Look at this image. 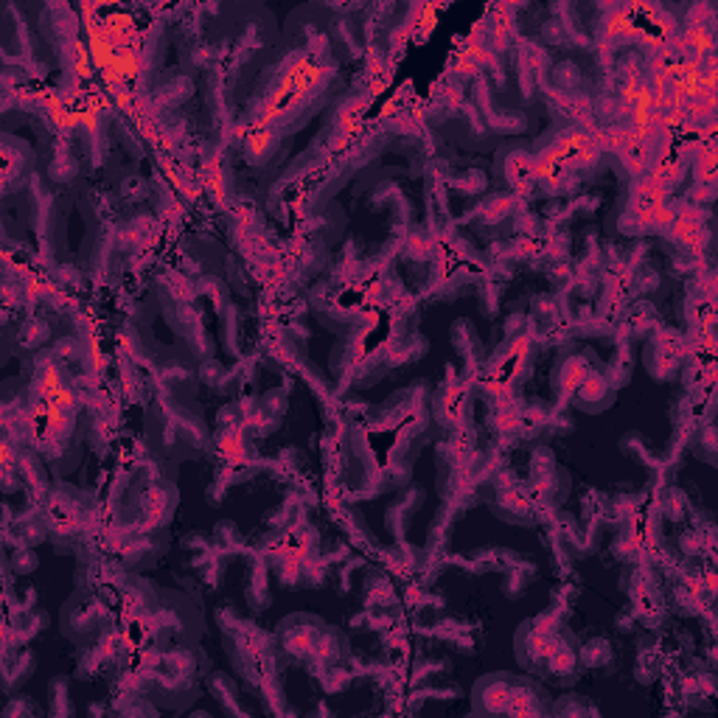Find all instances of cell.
Returning a JSON list of instances; mask_svg holds the SVG:
<instances>
[{
    "label": "cell",
    "mask_w": 718,
    "mask_h": 718,
    "mask_svg": "<svg viewBox=\"0 0 718 718\" xmlns=\"http://www.w3.org/2000/svg\"><path fill=\"white\" fill-rule=\"evenodd\" d=\"M48 335H51L48 323L40 320V318H31V320H26L23 328H20V343H23L26 348H40V345L48 343Z\"/></svg>",
    "instance_id": "f546056e"
},
{
    "label": "cell",
    "mask_w": 718,
    "mask_h": 718,
    "mask_svg": "<svg viewBox=\"0 0 718 718\" xmlns=\"http://www.w3.org/2000/svg\"><path fill=\"white\" fill-rule=\"evenodd\" d=\"M118 649H121V646H118V634L113 632V623H109L107 629H104L93 642H90V649L82 651L79 666H77V674H79L82 679H87V676H96V674H101V671H109V668H113V662L121 657Z\"/></svg>",
    "instance_id": "7c38bea8"
},
{
    "label": "cell",
    "mask_w": 718,
    "mask_h": 718,
    "mask_svg": "<svg viewBox=\"0 0 718 718\" xmlns=\"http://www.w3.org/2000/svg\"><path fill=\"white\" fill-rule=\"evenodd\" d=\"M513 649H517L520 666L542 676L550 685L569 688L578 682L584 671L578 640L553 609L525 620L517 629V637H513Z\"/></svg>",
    "instance_id": "6da1fadb"
},
{
    "label": "cell",
    "mask_w": 718,
    "mask_h": 718,
    "mask_svg": "<svg viewBox=\"0 0 718 718\" xmlns=\"http://www.w3.org/2000/svg\"><path fill=\"white\" fill-rule=\"evenodd\" d=\"M477 298H480L483 315H486V318H494V315H496V309H500V289H496L494 284H483L480 292H477Z\"/></svg>",
    "instance_id": "d6a6232c"
},
{
    "label": "cell",
    "mask_w": 718,
    "mask_h": 718,
    "mask_svg": "<svg viewBox=\"0 0 718 718\" xmlns=\"http://www.w3.org/2000/svg\"><path fill=\"white\" fill-rule=\"evenodd\" d=\"M12 559H14V569H17V573H31V569H36V556H34V550L26 547V545L17 547Z\"/></svg>",
    "instance_id": "836d02e7"
},
{
    "label": "cell",
    "mask_w": 718,
    "mask_h": 718,
    "mask_svg": "<svg viewBox=\"0 0 718 718\" xmlns=\"http://www.w3.org/2000/svg\"><path fill=\"white\" fill-rule=\"evenodd\" d=\"M146 438L155 455L172 460H194L208 449L206 421L177 399L155 401V407L146 415Z\"/></svg>",
    "instance_id": "7a4b0ae2"
},
{
    "label": "cell",
    "mask_w": 718,
    "mask_h": 718,
    "mask_svg": "<svg viewBox=\"0 0 718 718\" xmlns=\"http://www.w3.org/2000/svg\"><path fill=\"white\" fill-rule=\"evenodd\" d=\"M533 578H536V564H533L530 559H522L520 564H513V567L508 569L505 581H503V593H505V598H511V601L522 598V595L528 593V586H530Z\"/></svg>",
    "instance_id": "d6986e66"
},
{
    "label": "cell",
    "mask_w": 718,
    "mask_h": 718,
    "mask_svg": "<svg viewBox=\"0 0 718 718\" xmlns=\"http://www.w3.org/2000/svg\"><path fill=\"white\" fill-rule=\"evenodd\" d=\"M109 620H113V612L107 609L99 595H93L85 586H79L62 606V634L79 642V646L93 642L109 625Z\"/></svg>",
    "instance_id": "277c9868"
},
{
    "label": "cell",
    "mask_w": 718,
    "mask_h": 718,
    "mask_svg": "<svg viewBox=\"0 0 718 718\" xmlns=\"http://www.w3.org/2000/svg\"><path fill=\"white\" fill-rule=\"evenodd\" d=\"M191 90H194L191 79L177 77V73H174V77L165 79V85L157 87L155 99H157L160 104H165V107H174V104H180V101H186V99L191 96Z\"/></svg>",
    "instance_id": "cb8c5ba5"
},
{
    "label": "cell",
    "mask_w": 718,
    "mask_h": 718,
    "mask_svg": "<svg viewBox=\"0 0 718 718\" xmlns=\"http://www.w3.org/2000/svg\"><path fill=\"white\" fill-rule=\"evenodd\" d=\"M620 449H623V455H625V457L637 460V464L659 469V460H657V455L651 452V447L646 444V438H642V435H637V432L625 435V438L620 440Z\"/></svg>",
    "instance_id": "484cf974"
},
{
    "label": "cell",
    "mask_w": 718,
    "mask_h": 718,
    "mask_svg": "<svg viewBox=\"0 0 718 718\" xmlns=\"http://www.w3.org/2000/svg\"><path fill=\"white\" fill-rule=\"evenodd\" d=\"M362 595H365V609H388V606L396 603L393 586L382 573H374L371 578L365 581Z\"/></svg>",
    "instance_id": "ffe728a7"
},
{
    "label": "cell",
    "mask_w": 718,
    "mask_h": 718,
    "mask_svg": "<svg viewBox=\"0 0 718 718\" xmlns=\"http://www.w3.org/2000/svg\"><path fill=\"white\" fill-rule=\"evenodd\" d=\"M530 494L536 496L539 508L547 511L559 508L569 494V474L547 447H539L530 457Z\"/></svg>",
    "instance_id": "5b68a950"
},
{
    "label": "cell",
    "mask_w": 718,
    "mask_h": 718,
    "mask_svg": "<svg viewBox=\"0 0 718 718\" xmlns=\"http://www.w3.org/2000/svg\"><path fill=\"white\" fill-rule=\"evenodd\" d=\"M43 511L48 520V536L53 542L60 539L79 542V536L90 528V517H93V496H87V491L60 483L48 491Z\"/></svg>",
    "instance_id": "3957f363"
},
{
    "label": "cell",
    "mask_w": 718,
    "mask_h": 718,
    "mask_svg": "<svg viewBox=\"0 0 718 718\" xmlns=\"http://www.w3.org/2000/svg\"><path fill=\"white\" fill-rule=\"evenodd\" d=\"M634 623H637L634 612H623V615H617V620H615V625H617V632H620V634H632V632H634Z\"/></svg>",
    "instance_id": "d590c367"
},
{
    "label": "cell",
    "mask_w": 718,
    "mask_h": 718,
    "mask_svg": "<svg viewBox=\"0 0 718 718\" xmlns=\"http://www.w3.org/2000/svg\"><path fill=\"white\" fill-rule=\"evenodd\" d=\"M662 668V654H659V646L651 640H642L640 642V654H637V666H634V674H637V682L649 685L657 679Z\"/></svg>",
    "instance_id": "7402d4cb"
},
{
    "label": "cell",
    "mask_w": 718,
    "mask_h": 718,
    "mask_svg": "<svg viewBox=\"0 0 718 718\" xmlns=\"http://www.w3.org/2000/svg\"><path fill=\"white\" fill-rule=\"evenodd\" d=\"M245 595H247V603L250 609L255 612H264L272 595H270V564L264 559H253V564L247 567V578H245Z\"/></svg>",
    "instance_id": "2e32d148"
},
{
    "label": "cell",
    "mask_w": 718,
    "mask_h": 718,
    "mask_svg": "<svg viewBox=\"0 0 718 718\" xmlns=\"http://www.w3.org/2000/svg\"><path fill=\"white\" fill-rule=\"evenodd\" d=\"M421 503H424V494H421V488L401 491L396 500L391 503L388 517H384V528H388V533L396 542H407L404 536H407L410 520H413V513L421 508Z\"/></svg>",
    "instance_id": "9a60e30c"
},
{
    "label": "cell",
    "mask_w": 718,
    "mask_h": 718,
    "mask_svg": "<svg viewBox=\"0 0 718 718\" xmlns=\"http://www.w3.org/2000/svg\"><path fill=\"white\" fill-rule=\"evenodd\" d=\"M326 623L315 615H292L278 625V646L292 662H311Z\"/></svg>",
    "instance_id": "8992f818"
},
{
    "label": "cell",
    "mask_w": 718,
    "mask_h": 718,
    "mask_svg": "<svg viewBox=\"0 0 718 718\" xmlns=\"http://www.w3.org/2000/svg\"><path fill=\"white\" fill-rule=\"evenodd\" d=\"M642 362H646V371L659 379L668 382L676 376L679 365H682V343H679V335L674 331H659V335L651 337V343L642 351Z\"/></svg>",
    "instance_id": "9c48e42d"
},
{
    "label": "cell",
    "mask_w": 718,
    "mask_h": 718,
    "mask_svg": "<svg viewBox=\"0 0 718 718\" xmlns=\"http://www.w3.org/2000/svg\"><path fill=\"white\" fill-rule=\"evenodd\" d=\"M34 668H36V659H34V654L31 651H20L14 657V666L12 662L6 659V690L9 693H14L17 690V685H23L26 679L34 674Z\"/></svg>",
    "instance_id": "d4e9b609"
},
{
    "label": "cell",
    "mask_w": 718,
    "mask_h": 718,
    "mask_svg": "<svg viewBox=\"0 0 718 718\" xmlns=\"http://www.w3.org/2000/svg\"><path fill=\"white\" fill-rule=\"evenodd\" d=\"M488 505L503 522H513V525H536L539 522L536 496H533L530 491H525L520 483H513L508 488H500L494 494V500Z\"/></svg>",
    "instance_id": "30bf717a"
},
{
    "label": "cell",
    "mask_w": 718,
    "mask_h": 718,
    "mask_svg": "<svg viewBox=\"0 0 718 718\" xmlns=\"http://www.w3.org/2000/svg\"><path fill=\"white\" fill-rule=\"evenodd\" d=\"M51 715H73V705H70V693H68V679L57 676L51 679Z\"/></svg>",
    "instance_id": "4316f807"
},
{
    "label": "cell",
    "mask_w": 718,
    "mask_h": 718,
    "mask_svg": "<svg viewBox=\"0 0 718 718\" xmlns=\"http://www.w3.org/2000/svg\"><path fill=\"white\" fill-rule=\"evenodd\" d=\"M452 345L460 362H464V382H469L472 374L477 371V365L483 362V345H480V337H477V328L466 318H460L452 326Z\"/></svg>",
    "instance_id": "5bb4252c"
},
{
    "label": "cell",
    "mask_w": 718,
    "mask_h": 718,
    "mask_svg": "<svg viewBox=\"0 0 718 718\" xmlns=\"http://www.w3.org/2000/svg\"><path fill=\"white\" fill-rule=\"evenodd\" d=\"M517 674H486L472 690V710L477 715H511Z\"/></svg>",
    "instance_id": "52a82bcc"
},
{
    "label": "cell",
    "mask_w": 718,
    "mask_h": 718,
    "mask_svg": "<svg viewBox=\"0 0 718 718\" xmlns=\"http://www.w3.org/2000/svg\"><path fill=\"white\" fill-rule=\"evenodd\" d=\"M513 211H517V199L508 197V194H496V197H488L480 202L477 216H480V225H500Z\"/></svg>",
    "instance_id": "44dd1931"
},
{
    "label": "cell",
    "mask_w": 718,
    "mask_h": 718,
    "mask_svg": "<svg viewBox=\"0 0 718 718\" xmlns=\"http://www.w3.org/2000/svg\"><path fill=\"white\" fill-rule=\"evenodd\" d=\"M452 671V666H449V659L447 657H427L424 662H421V666L415 668V676L418 679H435V676H444V674H449Z\"/></svg>",
    "instance_id": "1f68e13d"
},
{
    "label": "cell",
    "mask_w": 718,
    "mask_h": 718,
    "mask_svg": "<svg viewBox=\"0 0 718 718\" xmlns=\"http://www.w3.org/2000/svg\"><path fill=\"white\" fill-rule=\"evenodd\" d=\"M522 556L513 553V550H505V547H477L472 553L460 556L455 564L469 569L474 576H483V573H494V569H511L513 564H520Z\"/></svg>",
    "instance_id": "4fadbf2b"
},
{
    "label": "cell",
    "mask_w": 718,
    "mask_h": 718,
    "mask_svg": "<svg viewBox=\"0 0 718 718\" xmlns=\"http://www.w3.org/2000/svg\"><path fill=\"white\" fill-rule=\"evenodd\" d=\"M662 511H666V517H668V520L682 522V520H688V513H690V500L685 496V491L668 488V491H666V500H662Z\"/></svg>",
    "instance_id": "83f0119b"
},
{
    "label": "cell",
    "mask_w": 718,
    "mask_h": 718,
    "mask_svg": "<svg viewBox=\"0 0 718 718\" xmlns=\"http://www.w3.org/2000/svg\"><path fill=\"white\" fill-rule=\"evenodd\" d=\"M477 632H480V629H474V623L472 620H464V617H449V620L435 625V634L444 640V642H449L452 649L464 651V654H474L477 651V640H474Z\"/></svg>",
    "instance_id": "e0dca14e"
},
{
    "label": "cell",
    "mask_w": 718,
    "mask_h": 718,
    "mask_svg": "<svg viewBox=\"0 0 718 718\" xmlns=\"http://www.w3.org/2000/svg\"><path fill=\"white\" fill-rule=\"evenodd\" d=\"M617 396V384L609 374V367H593L586 379L573 391V399L586 413H603Z\"/></svg>",
    "instance_id": "8fae6325"
},
{
    "label": "cell",
    "mask_w": 718,
    "mask_h": 718,
    "mask_svg": "<svg viewBox=\"0 0 718 718\" xmlns=\"http://www.w3.org/2000/svg\"><path fill=\"white\" fill-rule=\"evenodd\" d=\"M208 690L211 696L219 702V707H222L225 713H233V715H247V707L242 702V696H238L236 690V682L230 676H225L222 671H214L208 676Z\"/></svg>",
    "instance_id": "ac0fdd59"
},
{
    "label": "cell",
    "mask_w": 718,
    "mask_h": 718,
    "mask_svg": "<svg viewBox=\"0 0 718 718\" xmlns=\"http://www.w3.org/2000/svg\"><path fill=\"white\" fill-rule=\"evenodd\" d=\"M20 713H28V715H40V707H36L31 698H20V696H12V702H9V707L4 710V715L6 718H14V715H20Z\"/></svg>",
    "instance_id": "e575fe53"
},
{
    "label": "cell",
    "mask_w": 718,
    "mask_h": 718,
    "mask_svg": "<svg viewBox=\"0 0 718 718\" xmlns=\"http://www.w3.org/2000/svg\"><path fill=\"white\" fill-rule=\"evenodd\" d=\"M407 415H427V388L421 382L410 384L407 391L393 393L388 401H384L379 413L374 415L371 427L374 430H393Z\"/></svg>",
    "instance_id": "ba28073f"
},
{
    "label": "cell",
    "mask_w": 718,
    "mask_h": 718,
    "mask_svg": "<svg viewBox=\"0 0 718 718\" xmlns=\"http://www.w3.org/2000/svg\"><path fill=\"white\" fill-rule=\"evenodd\" d=\"M550 713H556V715H569V713H576V715H584V713L598 715L595 707H589V705L584 702V698H576V696H564V698H559L556 705H550Z\"/></svg>",
    "instance_id": "4dcf8cb0"
},
{
    "label": "cell",
    "mask_w": 718,
    "mask_h": 718,
    "mask_svg": "<svg viewBox=\"0 0 718 718\" xmlns=\"http://www.w3.org/2000/svg\"><path fill=\"white\" fill-rule=\"evenodd\" d=\"M245 152H247V157L253 163H264L275 152V135L272 133H255V135H250Z\"/></svg>",
    "instance_id": "f1b7e54d"
},
{
    "label": "cell",
    "mask_w": 718,
    "mask_h": 718,
    "mask_svg": "<svg viewBox=\"0 0 718 718\" xmlns=\"http://www.w3.org/2000/svg\"><path fill=\"white\" fill-rule=\"evenodd\" d=\"M615 651H612V642L606 637H593L589 642L581 646V668H589V671H601L612 662Z\"/></svg>",
    "instance_id": "603a6c76"
}]
</instances>
